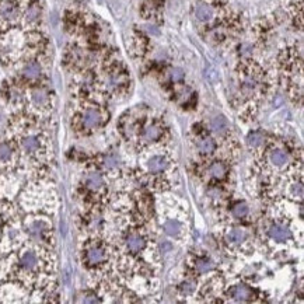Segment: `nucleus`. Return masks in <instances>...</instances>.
<instances>
[{
  "label": "nucleus",
  "instance_id": "obj_19",
  "mask_svg": "<svg viewBox=\"0 0 304 304\" xmlns=\"http://www.w3.org/2000/svg\"><path fill=\"white\" fill-rule=\"evenodd\" d=\"M42 74V67L37 61H30L21 69V76L28 82H37Z\"/></svg>",
  "mask_w": 304,
  "mask_h": 304
},
{
  "label": "nucleus",
  "instance_id": "obj_15",
  "mask_svg": "<svg viewBox=\"0 0 304 304\" xmlns=\"http://www.w3.org/2000/svg\"><path fill=\"white\" fill-rule=\"evenodd\" d=\"M84 188L90 191L92 194H100L102 189L105 188V181L104 177L97 171H91L84 177Z\"/></svg>",
  "mask_w": 304,
  "mask_h": 304
},
{
  "label": "nucleus",
  "instance_id": "obj_4",
  "mask_svg": "<svg viewBox=\"0 0 304 304\" xmlns=\"http://www.w3.org/2000/svg\"><path fill=\"white\" fill-rule=\"evenodd\" d=\"M108 248L102 241L92 240L86 244L83 249V261L89 268H98L107 264Z\"/></svg>",
  "mask_w": 304,
  "mask_h": 304
},
{
  "label": "nucleus",
  "instance_id": "obj_3",
  "mask_svg": "<svg viewBox=\"0 0 304 304\" xmlns=\"http://www.w3.org/2000/svg\"><path fill=\"white\" fill-rule=\"evenodd\" d=\"M107 120L105 112L98 107H87L77 117V128L83 132H92L101 128Z\"/></svg>",
  "mask_w": 304,
  "mask_h": 304
},
{
  "label": "nucleus",
  "instance_id": "obj_12",
  "mask_svg": "<svg viewBox=\"0 0 304 304\" xmlns=\"http://www.w3.org/2000/svg\"><path fill=\"white\" fill-rule=\"evenodd\" d=\"M30 102L38 111H46L51 107V94L42 87L32 89L30 92Z\"/></svg>",
  "mask_w": 304,
  "mask_h": 304
},
{
  "label": "nucleus",
  "instance_id": "obj_2",
  "mask_svg": "<svg viewBox=\"0 0 304 304\" xmlns=\"http://www.w3.org/2000/svg\"><path fill=\"white\" fill-rule=\"evenodd\" d=\"M19 146L24 154L38 157L45 152V138L38 130H27L20 135Z\"/></svg>",
  "mask_w": 304,
  "mask_h": 304
},
{
  "label": "nucleus",
  "instance_id": "obj_28",
  "mask_svg": "<svg viewBox=\"0 0 304 304\" xmlns=\"http://www.w3.org/2000/svg\"><path fill=\"white\" fill-rule=\"evenodd\" d=\"M258 86L259 82L255 74H244V77H243V90L247 92V94H252L254 91H257Z\"/></svg>",
  "mask_w": 304,
  "mask_h": 304
},
{
  "label": "nucleus",
  "instance_id": "obj_29",
  "mask_svg": "<svg viewBox=\"0 0 304 304\" xmlns=\"http://www.w3.org/2000/svg\"><path fill=\"white\" fill-rule=\"evenodd\" d=\"M249 208L245 202H237L233 205L231 208V216L237 220H244L245 217H248Z\"/></svg>",
  "mask_w": 304,
  "mask_h": 304
},
{
  "label": "nucleus",
  "instance_id": "obj_5",
  "mask_svg": "<svg viewBox=\"0 0 304 304\" xmlns=\"http://www.w3.org/2000/svg\"><path fill=\"white\" fill-rule=\"evenodd\" d=\"M44 267V258L39 254V251L32 248H27L20 252L17 257V268L26 275L37 274L41 268Z\"/></svg>",
  "mask_w": 304,
  "mask_h": 304
},
{
  "label": "nucleus",
  "instance_id": "obj_6",
  "mask_svg": "<svg viewBox=\"0 0 304 304\" xmlns=\"http://www.w3.org/2000/svg\"><path fill=\"white\" fill-rule=\"evenodd\" d=\"M130 126L138 128L139 132V140H142L143 143L150 145V143H156L158 140L163 139L164 135V126L157 122V121H152V122H146V121H140V122H135Z\"/></svg>",
  "mask_w": 304,
  "mask_h": 304
},
{
  "label": "nucleus",
  "instance_id": "obj_33",
  "mask_svg": "<svg viewBox=\"0 0 304 304\" xmlns=\"http://www.w3.org/2000/svg\"><path fill=\"white\" fill-rule=\"evenodd\" d=\"M182 79H184V72H182L181 69H173V70H171V80H173V82L178 83V82H181Z\"/></svg>",
  "mask_w": 304,
  "mask_h": 304
},
{
  "label": "nucleus",
  "instance_id": "obj_9",
  "mask_svg": "<svg viewBox=\"0 0 304 304\" xmlns=\"http://www.w3.org/2000/svg\"><path fill=\"white\" fill-rule=\"evenodd\" d=\"M20 19L19 6L11 0H0V24L13 26Z\"/></svg>",
  "mask_w": 304,
  "mask_h": 304
},
{
  "label": "nucleus",
  "instance_id": "obj_11",
  "mask_svg": "<svg viewBox=\"0 0 304 304\" xmlns=\"http://www.w3.org/2000/svg\"><path fill=\"white\" fill-rule=\"evenodd\" d=\"M249 231L245 227H233L226 233L224 241L229 247L240 248L243 245H245L249 241Z\"/></svg>",
  "mask_w": 304,
  "mask_h": 304
},
{
  "label": "nucleus",
  "instance_id": "obj_13",
  "mask_svg": "<svg viewBox=\"0 0 304 304\" xmlns=\"http://www.w3.org/2000/svg\"><path fill=\"white\" fill-rule=\"evenodd\" d=\"M17 161V150L10 142H0V168L13 166Z\"/></svg>",
  "mask_w": 304,
  "mask_h": 304
},
{
  "label": "nucleus",
  "instance_id": "obj_32",
  "mask_svg": "<svg viewBox=\"0 0 304 304\" xmlns=\"http://www.w3.org/2000/svg\"><path fill=\"white\" fill-rule=\"evenodd\" d=\"M82 297H83L82 302H84V303H98L100 302V299L97 297V295L91 293V292H86V293H83Z\"/></svg>",
  "mask_w": 304,
  "mask_h": 304
},
{
  "label": "nucleus",
  "instance_id": "obj_31",
  "mask_svg": "<svg viewBox=\"0 0 304 304\" xmlns=\"http://www.w3.org/2000/svg\"><path fill=\"white\" fill-rule=\"evenodd\" d=\"M195 282H192V280H186V282H184L182 285L180 286V289H181V292H182V295H191V293H194L195 292Z\"/></svg>",
  "mask_w": 304,
  "mask_h": 304
},
{
  "label": "nucleus",
  "instance_id": "obj_24",
  "mask_svg": "<svg viewBox=\"0 0 304 304\" xmlns=\"http://www.w3.org/2000/svg\"><path fill=\"white\" fill-rule=\"evenodd\" d=\"M213 9L206 3H198L195 6V17L201 23H209L213 19Z\"/></svg>",
  "mask_w": 304,
  "mask_h": 304
},
{
  "label": "nucleus",
  "instance_id": "obj_23",
  "mask_svg": "<svg viewBox=\"0 0 304 304\" xmlns=\"http://www.w3.org/2000/svg\"><path fill=\"white\" fill-rule=\"evenodd\" d=\"M194 271L199 275H205V274H209L212 272L213 268H214V264H213L212 259L205 258V257H198V258L194 259Z\"/></svg>",
  "mask_w": 304,
  "mask_h": 304
},
{
  "label": "nucleus",
  "instance_id": "obj_17",
  "mask_svg": "<svg viewBox=\"0 0 304 304\" xmlns=\"http://www.w3.org/2000/svg\"><path fill=\"white\" fill-rule=\"evenodd\" d=\"M229 296H230L233 302L244 303V302H251L254 299V292L249 286L244 285V283H239V285L231 287Z\"/></svg>",
  "mask_w": 304,
  "mask_h": 304
},
{
  "label": "nucleus",
  "instance_id": "obj_25",
  "mask_svg": "<svg viewBox=\"0 0 304 304\" xmlns=\"http://www.w3.org/2000/svg\"><path fill=\"white\" fill-rule=\"evenodd\" d=\"M287 198L293 199L296 202H300L303 199V182L299 180H293L290 184L287 185V191H286Z\"/></svg>",
  "mask_w": 304,
  "mask_h": 304
},
{
  "label": "nucleus",
  "instance_id": "obj_27",
  "mask_svg": "<svg viewBox=\"0 0 304 304\" xmlns=\"http://www.w3.org/2000/svg\"><path fill=\"white\" fill-rule=\"evenodd\" d=\"M247 145H248V148L252 149V150L261 149L265 145V135H264L262 132H258V130L251 132V133H248V136H247Z\"/></svg>",
  "mask_w": 304,
  "mask_h": 304
},
{
  "label": "nucleus",
  "instance_id": "obj_18",
  "mask_svg": "<svg viewBox=\"0 0 304 304\" xmlns=\"http://www.w3.org/2000/svg\"><path fill=\"white\" fill-rule=\"evenodd\" d=\"M107 84L114 91L122 90L128 84V76L125 74V72H122L120 69H114V70H111L110 73H108Z\"/></svg>",
  "mask_w": 304,
  "mask_h": 304
},
{
  "label": "nucleus",
  "instance_id": "obj_21",
  "mask_svg": "<svg viewBox=\"0 0 304 304\" xmlns=\"http://www.w3.org/2000/svg\"><path fill=\"white\" fill-rule=\"evenodd\" d=\"M196 149L203 156H212L217 149V145L216 140L211 136H199L196 139Z\"/></svg>",
  "mask_w": 304,
  "mask_h": 304
},
{
  "label": "nucleus",
  "instance_id": "obj_7",
  "mask_svg": "<svg viewBox=\"0 0 304 304\" xmlns=\"http://www.w3.org/2000/svg\"><path fill=\"white\" fill-rule=\"evenodd\" d=\"M149 239L148 236L140 230H130L126 233L125 239H123V247L125 251L130 255H138L142 254L145 249L148 248Z\"/></svg>",
  "mask_w": 304,
  "mask_h": 304
},
{
  "label": "nucleus",
  "instance_id": "obj_26",
  "mask_svg": "<svg viewBox=\"0 0 304 304\" xmlns=\"http://www.w3.org/2000/svg\"><path fill=\"white\" fill-rule=\"evenodd\" d=\"M211 129H212L213 133L216 135H224L229 132V122L227 120L223 117V115H217L214 117L212 121H211Z\"/></svg>",
  "mask_w": 304,
  "mask_h": 304
},
{
  "label": "nucleus",
  "instance_id": "obj_1",
  "mask_svg": "<svg viewBox=\"0 0 304 304\" xmlns=\"http://www.w3.org/2000/svg\"><path fill=\"white\" fill-rule=\"evenodd\" d=\"M26 231L30 239L38 244H48L52 239V223L46 217L35 216L26 220Z\"/></svg>",
  "mask_w": 304,
  "mask_h": 304
},
{
  "label": "nucleus",
  "instance_id": "obj_16",
  "mask_svg": "<svg viewBox=\"0 0 304 304\" xmlns=\"http://www.w3.org/2000/svg\"><path fill=\"white\" fill-rule=\"evenodd\" d=\"M229 174V168L226 163L220 160H214L209 166L206 167V177L212 181H223Z\"/></svg>",
  "mask_w": 304,
  "mask_h": 304
},
{
  "label": "nucleus",
  "instance_id": "obj_30",
  "mask_svg": "<svg viewBox=\"0 0 304 304\" xmlns=\"http://www.w3.org/2000/svg\"><path fill=\"white\" fill-rule=\"evenodd\" d=\"M102 167L107 173H118L121 167L120 158L114 154H108V156L104 157V161H102Z\"/></svg>",
  "mask_w": 304,
  "mask_h": 304
},
{
  "label": "nucleus",
  "instance_id": "obj_22",
  "mask_svg": "<svg viewBox=\"0 0 304 304\" xmlns=\"http://www.w3.org/2000/svg\"><path fill=\"white\" fill-rule=\"evenodd\" d=\"M163 230L170 237H180L184 233V223L178 219H166L163 223Z\"/></svg>",
  "mask_w": 304,
  "mask_h": 304
},
{
  "label": "nucleus",
  "instance_id": "obj_20",
  "mask_svg": "<svg viewBox=\"0 0 304 304\" xmlns=\"http://www.w3.org/2000/svg\"><path fill=\"white\" fill-rule=\"evenodd\" d=\"M41 6L38 4L37 1H31L30 4H27V7L24 10V21L27 26H37L41 20Z\"/></svg>",
  "mask_w": 304,
  "mask_h": 304
},
{
  "label": "nucleus",
  "instance_id": "obj_10",
  "mask_svg": "<svg viewBox=\"0 0 304 304\" xmlns=\"http://www.w3.org/2000/svg\"><path fill=\"white\" fill-rule=\"evenodd\" d=\"M267 233L269 239L276 243H287L293 239V233L289 226H286L282 221H272L267 227Z\"/></svg>",
  "mask_w": 304,
  "mask_h": 304
},
{
  "label": "nucleus",
  "instance_id": "obj_8",
  "mask_svg": "<svg viewBox=\"0 0 304 304\" xmlns=\"http://www.w3.org/2000/svg\"><path fill=\"white\" fill-rule=\"evenodd\" d=\"M268 166L274 170H285L292 163V156L285 148L280 146H272L268 149L267 156H265Z\"/></svg>",
  "mask_w": 304,
  "mask_h": 304
},
{
  "label": "nucleus",
  "instance_id": "obj_14",
  "mask_svg": "<svg viewBox=\"0 0 304 304\" xmlns=\"http://www.w3.org/2000/svg\"><path fill=\"white\" fill-rule=\"evenodd\" d=\"M170 166V161L164 154H153L152 157H149L146 161V170L149 174L157 175L163 174L167 168Z\"/></svg>",
  "mask_w": 304,
  "mask_h": 304
}]
</instances>
